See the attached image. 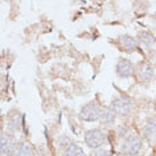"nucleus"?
<instances>
[{
	"label": "nucleus",
	"instance_id": "1",
	"mask_svg": "<svg viewBox=\"0 0 156 156\" xmlns=\"http://www.w3.org/2000/svg\"><path fill=\"white\" fill-rule=\"evenodd\" d=\"M142 145H143L142 138L138 134H131L123 140V143H121V152L131 156L138 155L139 151L142 149Z\"/></svg>",
	"mask_w": 156,
	"mask_h": 156
},
{
	"label": "nucleus",
	"instance_id": "2",
	"mask_svg": "<svg viewBox=\"0 0 156 156\" xmlns=\"http://www.w3.org/2000/svg\"><path fill=\"white\" fill-rule=\"evenodd\" d=\"M134 103L128 96H120L112 101V111L119 116H127L132 111Z\"/></svg>",
	"mask_w": 156,
	"mask_h": 156
},
{
	"label": "nucleus",
	"instance_id": "3",
	"mask_svg": "<svg viewBox=\"0 0 156 156\" xmlns=\"http://www.w3.org/2000/svg\"><path fill=\"white\" fill-rule=\"evenodd\" d=\"M100 113H101V108L97 105V103H90L82 108L80 117L86 121H96L100 120Z\"/></svg>",
	"mask_w": 156,
	"mask_h": 156
},
{
	"label": "nucleus",
	"instance_id": "4",
	"mask_svg": "<svg viewBox=\"0 0 156 156\" xmlns=\"http://www.w3.org/2000/svg\"><path fill=\"white\" fill-rule=\"evenodd\" d=\"M16 149H17V143L15 136L9 134L1 135V153L7 156H15Z\"/></svg>",
	"mask_w": 156,
	"mask_h": 156
},
{
	"label": "nucleus",
	"instance_id": "5",
	"mask_svg": "<svg viewBox=\"0 0 156 156\" xmlns=\"http://www.w3.org/2000/svg\"><path fill=\"white\" fill-rule=\"evenodd\" d=\"M105 142V135L100 130H90L86 134V143L91 148H99Z\"/></svg>",
	"mask_w": 156,
	"mask_h": 156
},
{
	"label": "nucleus",
	"instance_id": "6",
	"mask_svg": "<svg viewBox=\"0 0 156 156\" xmlns=\"http://www.w3.org/2000/svg\"><path fill=\"white\" fill-rule=\"evenodd\" d=\"M135 67L130 60L127 59H120L116 64V72L119 74L120 78H130L134 75Z\"/></svg>",
	"mask_w": 156,
	"mask_h": 156
},
{
	"label": "nucleus",
	"instance_id": "7",
	"mask_svg": "<svg viewBox=\"0 0 156 156\" xmlns=\"http://www.w3.org/2000/svg\"><path fill=\"white\" fill-rule=\"evenodd\" d=\"M139 78L143 82H149L153 78V68L149 63H142L139 67Z\"/></svg>",
	"mask_w": 156,
	"mask_h": 156
},
{
	"label": "nucleus",
	"instance_id": "8",
	"mask_svg": "<svg viewBox=\"0 0 156 156\" xmlns=\"http://www.w3.org/2000/svg\"><path fill=\"white\" fill-rule=\"evenodd\" d=\"M144 135L149 139L156 138V117H151L149 120L145 123V126L143 128Z\"/></svg>",
	"mask_w": 156,
	"mask_h": 156
},
{
	"label": "nucleus",
	"instance_id": "9",
	"mask_svg": "<svg viewBox=\"0 0 156 156\" xmlns=\"http://www.w3.org/2000/svg\"><path fill=\"white\" fill-rule=\"evenodd\" d=\"M119 41H120V44L126 48L127 51H134V49H136V47H138V41H136L132 36H130V35H123V36H120Z\"/></svg>",
	"mask_w": 156,
	"mask_h": 156
},
{
	"label": "nucleus",
	"instance_id": "10",
	"mask_svg": "<svg viewBox=\"0 0 156 156\" xmlns=\"http://www.w3.org/2000/svg\"><path fill=\"white\" fill-rule=\"evenodd\" d=\"M115 115L116 113L113 112L112 109L109 108H101V113H100V121L105 124V126H109L115 121Z\"/></svg>",
	"mask_w": 156,
	"mask_h": 156
},
{
	"label": "nucleus",
	"instance_id": "11",
	"mask_svg": "<svg viewBox=\"0 0 156 156\" xmlns=\"http://www.w3.org/2000/svg\"><path fill=\"white\" fill-rule=\"evenodd\" d=\"M139 41L143 44L144 47H152L153 45V43H155V40H153V36H152L149 32H147V31H142L140 34H139Z\"/></svg>",
	"mask_w": 156,
	"mask_h": 156
},
{
	"label": "nucleus",
	"instance_id": "12",
	"mask_svg": "<svg viewBox=\"0 0 156 156\" xmlns=\"http://www.w3.org/2000/svg\"><path fill=\"white\" fill-rule=\"evenodd\" d=\"M64 156H84V152L76 144H69L68 148L65 149Z\"/></svg>",
	"mask_w": 156,
	"mask_h": 156
},
{
	"label": "nucleus",
	"instance_id": "13",
	"mask_svg": "<svg viewBox=\"0 0 156 156\" xmlns=\"http://www.w3.org/2000/svg\"><path fill=\"white\" fill-rule=\"evenodd\" d=\"M31 147L28 145V144L26 143H22L17 145V149H16V153H15V156H31Z\"/></svg>",
	"mask_w": 156,
	"mask_h": 156
},
{
	"label": "nucleus",
	"instance_id": "14",
	"mask_svg": "<svg viewBox=\"0 0 156 156\" xmlns=\"http://www.w3.org/2000/svg\"><path fill=\"white\" fill-rule=\"evenodd\" d=\"M8 127L11 128V130H13V131H19V130H20V119H19L17 115H13V116L8 120Z\"/></svg>",
	"mask_w": 156,
	"mask_h": 156
},
{
	"label": "nucleus",
	"instance_id": "15",
	"mask_svg": "<svg viewBox=\"0 0 156 156\" xmlns=\"http://www.w3.org/2000/svg\"><path fill=\"white\" fill-rule=\"evenodd\" d=\"M127 132H128V127L126 126H120L117 128V135L120 138H127Z\"/></svg>",
	"mask_w": 156,
	"mask_h": 156
},
{
	"label": "nucleus",
	"instance_id": "16",
	"mask_svg": "<svg viewBox=\"0 0 156 156\" xmlns=\"http://www.w3.org/2000/svg\"><path fill=\"white\" fill-rule=\"evenodd\" d=\"M91 156H111L107 149H96L91 153Z\"/></svg>",
	"mask_w": 156,
	"mask_h": 156
},
{
	"label": "nucleus",
	"instance_id": "17",
	"mask_svg": "<svg viewBox=\"0 0 156 156\" xmlns=\"http://www.w3.org/2000/svg\"><path fill=\"white\" fill-rule=\"evenodd\" d=\"M151 60H152V61H155V63H156V51H155V52H152V55H151Z\"/></svg>",
	"mask_w": 156,
	"mask_h": 156
}]
</instances>
